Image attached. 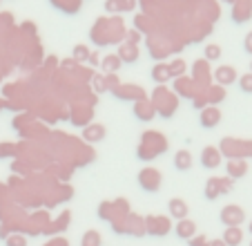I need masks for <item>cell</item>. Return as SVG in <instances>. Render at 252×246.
Masks as SVG:
<instances>
[{"mask_svg":"<svg viewBox=\"0 0 252 246\" xmlns=\"http://www.w3.org/2000/svg\"><path fill=\"white\" fill-rule=\"evenodd\" d=\"M45 246H67V242L63 240V237H56V240H52V242H47Z\"/></svg>","mask_w":252,"mask_h":246,"instance_id":"d6a6232c","label":"cell"},{"mask_svg":"<svg viewBox=\"0 0 252 246\" xmlns=\"http://www.w3.org/2000/svg\"><path fill=\"white\" fill-rule=\"evenodd\" d=\"M54 7H61L63 11H67V14H76L78 9H81V0H52Z\"/></svg>","mask_w":252,"mask_h":246,"instance_id":"ac0fdd59","label":"cell"},{"mask_svg":"<svg viewBox=\"0 0 252 246\" xmlns=\"http://www.w3.org/2000/svg\"><path fill=\"white\" fill-rule=\"evenodd\" d=\"M174 166H176V170H181V172L190 170L192 168V152L186 150V148H181V150L174 155Z\"/></svg>","mask_w":252,"mask_h":246,"instance_id":"4fadbf2b","label":"cell"},{"mask_svg":"<svg viewBox=\"0 0 252 246\" xmlns=\"http://www.w3.org/2000/svg\"><path fill=\"white\" fill-rule=\"evenodd\" d=\"M145 231L154 233V235H165V233L170 231V222H167L165 217H148Z\"/></svg>","mask_w":252,"mask_h":246,"instance_id":"30bf717a","label":"cell"},{"mask_svg":"<svg viewBox=\"0 0 252 246\" xmlns=\"http://www.w3.org/2000/svg\"><path fill=\"white\" fill-rule=\"evenodd\" d=\"M250 74H252V61H250Z\"/></svg>","mask_w":252,"mask_h":246,"instance_id":"74e56055","label":"cell"},{"mask_svg":"<svg viewBox=\"0 0 252 246\" xmlns=\"http://www.w3.org/2000/svg\"><path fill=\"white\" fill-rule=\"evenodd\" d=\"M252 14V5L250 0H237L234 2V9H232V18L234 23H243V20H248Z\"/></svg>","mask_w":252,"mask_h":246,"instance_id":"8fae6325","label":"cell"},{"mask_svg":"<svg viewBox=\"0 0 252 246\" xmlns=\"http://www.w3.org/2000/svg\"><path fill=\"white\" fill-rule=\"evenodd\" d=\"M94 87L96 92H105L107 90V79L105 76H94Z\"/></svg>","mask_w":252,"mask_h":246,"instance_id":"f546056e","label":"cell"},{"mask_svg":"<svg viewBox=\"0 0 252 246\" xmlns=\"http://www.w3.org/2000/svg\"><path fill=\"white\" fill-rule=\"evenodd\" d=\"M152 79L157 81V83H165V81H170V67L163 65V63H158V65L152 67Z\"/></svg>","mask_w":252,"mask_h":246,"instance_id":"d6986e66","label":"cell"},{"mask_svg":"<svg viewBox=\"0 0 252 246\" xmlns=\"http://www.w3.org/2000/svg\"><path fill=\"white\" fill-rule=\"evenodd\" d=\"M172 92H167L165 87H157V92H154V110H157L158 114H163V117H172V112H174V99H172Z\"/></svg>","mask_w":252,"mask_h":246,"instance_id":"7a4b0ae2","label":"cell"},{"mask_svg":"<svg viewBox=\"0 0 252 246\" xmlns=\"http://www.w3.org/2000/svg\"><path fill=\"white\" fill-rule=\"evenodd\" d=\"M214 81L219 83L221 87H225V85H232L234 81L239 79V74H237V70H234L232 65H219L217 70H214Z\"/></svg>","mask_w":252,"mask_h":246,"instance_id":"8992f818","label":"cell"},{"mask_svg":"<svg viewBox=\"0 0 252 246\" xmlns=\"http://www.w3.org/2000/svg\"><path fill=\"white\" fill-rule=\"evenodd\" d=\"M243 49H246V52L252 56V32L246 34V41H243Z\"/></svg>","mask_w":252,"mask_h":246,"instance_id":"4dcf8cb0","label":"cell"},{"mask_svg":"<svg viewBox=\"0 0 252 246\" xmlns=\"http://www.w3.org/2000/svg\"><path fill=\"white\" fill-rule=\"evenodd\" d=\"M116 7L119 11H132L136 7V0H116Z\"/></svg>","mask_w":252,"mask_h":246,"instance_id":"f1b7e54d","label":"cell"},{"mask_svg":"<svg viewBox=\"0 0 252 246\" xmlns=\"http://www.w3.org/2000/svg\"><path fill=\"white\" fill-rule=\"evenodd\" d=\"M239 87H241L243 94H252V74L239 76Z\"/></svg>","mask_w":252,"mask_h":246,"instance_id":"cb8c5ba5","label":"cell"},{"mask_svg":"<svg viewBox=\"0 0 252 246\" xmlns=\"http://www.w3.org/2000/svg\"><path fill=\"white\" fill-rule=\"evenodd\" d=\"M167 210H170V217L176 219V222H179V219H186L188 213H190V208H188L186 199H181V197L170 199V202H167Z\"/></svg>","mask_w":252,"mask_h":246,"instance_id":"ba28073f","label":"cell"},{"mask_svg":"<svg viewBox=\"0 0 252 246\" xmlns=\"http://www.w3.org/2000/svg\"><path fill=\"white\" fill-rule=\"evenodd\" d=\"M250 246H252V244H250Z\"/></svg>","mask_w":252,"mask_h":246,"instance_id":"f35d334b","label":"cell"},{"mask_svg":"<svg viewBox=\"0 0 252 246\" xmlns=\"http://www.w3.org/2000/svg\"><path fill=\"white\" fill-rule=\"evenodd\" d=\"M134 112H136V117L138 119H145V121H150V119L154 117V112H157V110H154V105L152 103H148V101H138L136 105H134Z\"/></svg>","mask_w":252,"mask_h":246,"instance_id":"e0dca14e","label":"cell"},{"mask_svg":"<svg viewBox=\"0 0 252 246\" xmlns=\"http://www.w3.org/2000/svg\"><path fill=\"white\" fill-rule=\"evenodd\" d=\"M100 65H103L105 72H112V74H114V72L121 67V58L119 56H112V54H110V56L103 58V63H100Z\"/></svg>","mask_w":252,"mask_h":246,"instance_id":"7402d4cb","label":"cell"},{"mask_svg":"<svg viewBox=\"0 0 252 246\" xmlns=\"http://www.w3.org/2000/svg\"><path fill=\"white\" fill-rule=\"evenodd\" d=\"M223 2H232V5H234V2H237V0H223Z\"/></svg>","mask_w":252,"mask_h":246,"instance_id":"d590c367","label":"cell"},{"mask_svg":"<svg viewBox=\"0 0 252 246\" xmlns=\"http://www.w3.org/2000/svg\"><path fill=\"white\" fill-rule=\"evenodd\" d=\"M221 240H223V244H225V246H239V244H241V240H243L241 226H228Z\"/></svg>","mask_w":252,"mask_h":246,"instance_id":"9a60e30c","label":"cell"},{"mask_svg":"<svg viewBox=\"0 0 252 246\" xmlns=\"http://www.w3.org/2000/svg\"><path fill=\"white\" fill-rule=\"evenodd\" d=\"M71 54H74V58H76V61H90V56H92V52L85 47V45H76Z\"/></svg>","mask_w":252,"mask_h":246,"instance_id":"d4e9b609","label":"cell"},{"mask_svg":"<svg viewBox=\"0 0 252 246\" xmlns=\"http://www.w3.org/2000/svg\"><path fill=\"white\" fill-rule=\"evenodd\" d=\"M225 170H228L230 179H241V177L248 172V166H246V161H241V159H230Z\"/></svg>","mask_w":252,"mask_h":246,"instance_id":"7c38bea8","label":"cell"},{"mask_svg":"<svg viewBox=\"0 0 252 246\" xmlns=\"http://www.w3.org/2000/svg\"><path fill=\"white\" fill-rule=\"evenodd\" d=\"M199 161L205 170H214V168L221 166V150L214 146H205L199 155Z\"/></svg>","mask_w":252,"mask_h":246,"instance_id":"5b68a950","label":"cell"},{"mask_svg":"<svg viewBox=\"0 0 252 246\" xmlns=\"http://www.w3.org/2000/svg\"><path fill=\"white\" fill-rule=\"evenodd\" d=\"M221 54H223V49H221L219 45L210 43V45H205V49H203V61H205V63L219 61V58H221Z\"/></svg>","mask_w":252,"mask_h":246,"instance_id":"ffe728a7","label":"cell"},{"mask_svg":"<svg viewBox=\"0 0 252 246\" xmlns=\"http://www.w3.org/2000/svg\"><path fill=\"white\" fill-rule=\"evenodd\" d=\"M188 242H190V246H208V240H205L203 235H199V240L192 237V240H188Z\"/></svg>","mask_w":252,"mask_h":246,"instance_id":"1f68e13d","label":"cell"},{"mask_svg":"<svg viewBox=\"0 0 252 246\" xmlns=\"http://www.w3.org/2000/svg\"><path fill=\"white\" fill-rule=\"evenodd\" d=\"M132 92H141V90H138V87H121V90H116V96H119V99H138Z\"/></svg>","mask_w":252,"mask_h":246,"instance_id":"4316f807","label":"cell"},{"mask_svg":"<svg viewBox=\"0 0 252 246\" xmlns=\"http://www.w3.org/2000/svg\"><path fill=\"white\" fill-rule=\"evenodd\" d=\"M138 184H141V188L145 190V193H157L163 184V177L157 168L148 166V168H143V170L138 172Z\"/></svg>","mask_w":252,"mask_h":246,"instance_id":"6da1fadb","label":"cell"},{"mask_svg":"<svg viewBox=\"0 0 252 246\" xmlns=\"http://www.w3.org/2000/svg\"><path fill=\"white\" fill-rule=\"evenodd\" d=\"M5 244L7 246H27V237H23V235H9V237H5Z\"/></svg>","mask_w":252,"mask_h":246,"instance_id":"83f0119b","label":"cell"},{"mask_svg":"<svg viewBox=\"0 0 252 246\" xmlns=\"http://www.w3.org/2000/svg\"><path fill=\"white\" fill-rule=\"evenodd\" d=\"M105 9H107V11H119V7H116V0H107V2H105Z\"/></svg>","mask_w":252,"mask_h":246,"instance_id":"836d02e7","label":"cell"},{"mask_svg":"<svg viewBox=\"0 0 252 246\" xmlns=\"http://www.w3.org/2000/svg\"><path fill=\"white\" fill-rule=\"evenodd\" d=\"M208 246H225V244H223V240H212V242H208Z\"/></svg>","mask_w":252,"mask_h":246,"instance_id":"e575fe53","label":"cell"},{"mask_svg":"<svg viewBox=\"0 0 252 246\" xmlns=\"http://www.w3.org/2000/svg\"><path fill=\"white\" fill-rule=\"evenodd\" d=\"M83 137H85V141H103L105 139V128L100 125V123H92V125H87L85 130H83Z\"/></svg>","mask_w":252,"mask_h":246,"instance_id":"5bb4252c","label":"cell"},{"mask_svg":"<svg viewBox=\"0 0 252 246\" xmlns=\"http://www.w3.org/2000/svg\"><path fill=\"white\" fill-rule=\"evenodd\" d=\"M221 121V112L219 108H214V105H210V108H203L199 114V123H201V128L210 130V128H217Z\"/></svg>","mask_w":252,"mask_h":246,"instance_id":"52a82bcc","label":"cell"},{"mask_svg":"<svg viewBox=\"0 0 252 246\" xmlns=\"http://www.w3.org/2000/svg\"><path fill=\"white\" fill-rule=\"evenodd\" d=\"M230 190H232V181H230V179H219V177H212V179H208V184H205V197H208L210 202H214L219 195L230 193Z\"/></svg>","mask_w":252,"mask_h":246,"instance_id":"277c9868","label":"cell"},{"mask_svg":"<svg viewBox=\"0 0 252 246\" xmlns=\"http://www.w3.org/2000/svg\"><path fill=\"white\" fill-rule=\"evenodd\" d=\"M248 228H250V233H252V222H250V226H248Z\"/></svg>","mask_w":252,"mask_h":246,"instance_id":"8d00e7d4","label":"cell"},{"mask_svg":"<svg viewBox=\"0 0 252 246\" xmlns=\"http://www.w3.org/2000/svg\"><path fill=\"white\" fill-rule=\"evenodd\" d=\"M170 76L172 79H181L183 72H186V61H181V58H174V61L170 63Z\"/></svg>","mask_w":252,"mask_h":246,"instance_id":"44dd1931","label":"cell"},{"mask_svg":"<svg viewBox=\"0 0 252 246\" xmlns=\"http://www.w3.org/2000/svg\"><path fill=\"white\" fill-rule=\"evenodd\" d=\"M81 246H100V235H98V231H85Z\"/></svg>","mask_w":252,"mask_h":246,"instance_id":"603a6c76","label":"cell"},{"mask_svg":"<svg viewBox=\"0 0 252 246\" xmlns=\"http://www.w3.org/2000/svg\"><path fill=\"white\" fill-rule=\"evenodd\" d=\"M223 99H225V90L221 85L210 90V103H219V101H223Z\"/></svg>","mask_w":252,"mask_h":246,"instance_id":"484cf974","label":"cell"},{"mask_svg":"<svg viewBox=\"0 0 252 246\" xmlns=\"http://www.w3.org/2000/svg\"><path fill=\"white\" fill-rule=\"evenodd\" d=\"M174 233L179 237H181V240H192V237H194V233H196V224L192 222V219H179V222H176V226H174Z\"/></svg>","mask_w":252,"mask_h":246,"instance_id":"9c48e42d","label":"cell"},{"mask_svg":"<svg viewBox=\"0 0 252 246\" xmlns=\"http://www.w3.org/2000/svg\"><path fill=\"white\" fill-rule=\"evenodd\" d=\"M116 56L121 58V63H136V58H138V47H136V45L123 43Z\"/></svg>","mask_w":252,"mask_h":246,"instance_id":"2e32d148","label":"cell"},{"mask_svg":"<svg viewBox=\"0 0 252 246\" xmlns=\"http://www.w3.org/2000/svg\"><path fill=\"white\" fill-rule=\"evenodd\" d=\"M219 219L225 224V228H228V226H241L243 219H246V213H243L241 206L230 204V206H223V208H221Z\"/></svg>","mask_w":252,"mask_h":246,"instance_id":"3957f363","label":"cell"}]
</instances>
